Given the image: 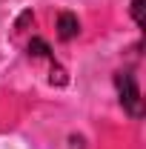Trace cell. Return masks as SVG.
I'll use <instances>...</instances> for the list:
<instances>
[{"label": "cell", "mask_w": 146, "mask_h": 149, "mask_svg": "<svg viewBox=\"0 0 146 149\" xmlns=\"http://www.w3.org/2000/svg\"><path fill=\"white\" fill-rule=\"evenodd\" d=\"M77 32H80V20L74 17L72 12H60L57 15V37L60 40H72V37H77Z\"/></svg>", "instance_id": "cell-2"}, {"label": "cell", "mask_w": 146, "mask_h": 149, "mask_svg": "<svg viewBox=\"0 0 146 149\" xmlns=\"http://www.w3.org/2000/svg\"><path fill=\"white\" fill-rule=\"evenodd\" d=\"M115 86H117V95H120V106L132 115V118H140L143 115V97H140V89H138V80L132 72H117L115 74Z\"/></svg>", "instance_id": "cell-1"}, {"label": "cell", "mask_w": 146, "mask_h": 149, "mask_svg": "<svg viewBox=\"0 0 146 149\" xmlns=\"http://www.w3.org/2000/svg\"><path fill=\"white\" fill-rule=\"evenodd\" d=\"M143 3L146 0H132V17H135V23L143 29Z\"/></svg>", "instance_id": "cell-4"}, {"label": "cell", "mask_w": 146, "mask_h": 149, "mask_svg": "<svg viewBox=\"0 0 146 149\" xmlns=\"http://www.w3.org/2000/svg\"><path fill=\"white\" fill-rule=\"evenodd\" d=\"M29 55L32 57H46V60H55L52 52H49V43L46 40H40V37H32V43H29Z\"/></svg>", "instance_id": "cell-3"}]
</instances>
